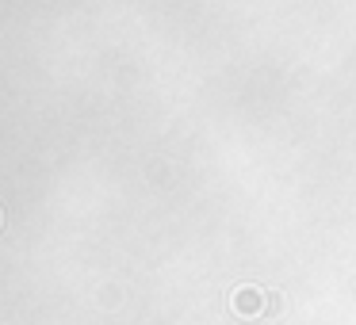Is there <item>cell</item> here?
Segmentation results:
<instances>
[{"label": "cell", "mask_w": 356, "mask_h": 325, "mask_svg": "<svg viewBox=\"0 0 356 325\" xmlns=\"http://www.w3.org/2000/svg\"><path fill=\"white\" fill-rule=\"evenodd\" d=\"M230 306L238 317H261V314H268V291H261V287H238Z\"/></svg>", "instance_id": "1"}, {"label": "cell", "mask_w": 356, "mask_h": 325, "mask_svg": "<svg viewBox=\"0 0 356 325\" xmlns=\"http://www.w3.org/2000/svg\"><path fill=\"white\" fill-rule=\"evenodd\" d=\"M0 222H4V215H0Z\"/></svg>", "instance_id": "2"}]
</instances>
